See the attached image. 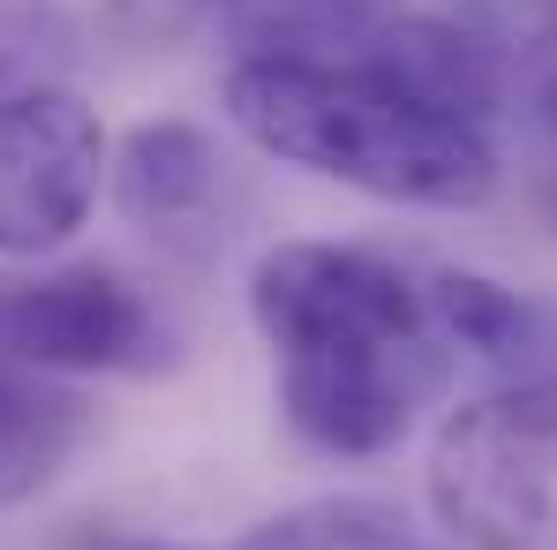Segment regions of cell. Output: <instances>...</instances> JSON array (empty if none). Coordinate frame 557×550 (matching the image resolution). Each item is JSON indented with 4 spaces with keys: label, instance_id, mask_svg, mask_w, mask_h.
<instances>
[{
    "label": "cell",
    "instance_id": "6da1fadb",
    "mask_svg": "<svg viewBox=\"0 0 557 550\" xmlns=\"http://www.w3.org/2000/svg\"><path fill=\"white\" fill-rule=\"evenodd\" d=\"M249 317L278 363L286 430L324 460L407 445L453 369L422 279L370 242H272L249 265Z\"/></svg>",
    "mask_w": 557,
    "mask_h": 550
},
{
    "label": "cell",
    "instance_id": "7a4b0ae2",
    "mask_svg": "<svg viewBox=\"0 0 557 550\" xmlns=\"http://www.w3.org/2000/svg\"><path fill=\"white\" fill-rule=\"evenodd\" d=\"M226 121L264 159L376 204L474 211L505 182L497 129L422 98L376 53H339V61L242 53L226 69Z\"/></svg>",
    "mask_w": 557,
    "mask_h": 550
},
{
    "label": "cell",
    "instance_id": "3957f363",
    "mask_svg": "<svg viewBox=\"0 0 557 550\" xmlns=\"http://www.w3.org/2000/svg\"><path fill=\"white\" fill-rule=\"evenodd\" d=\"M0 355L46 377H151L174 340L151 294L113 265H53L0 272Z\"/></svg>",
    "mask_w": 557,
    "mask_h": 550
},
{
    "label": "cell",
    "instance_id": "277c9868",
    "mask_svg": "<svg viewBox=\"0 0 557 550\" xmlns=\"http://www.w3.org/2000/svg\"><path fill=\"white\" fill-rule=\"evenodd\" d=\"M113 167L106 121L69 84L0 91V257H53L84 234Z\"/></svg>",
    "mask_w": 557,
    "mask_h": 550
},
{
    "label": "cell",
    "instance_id": "5b68a950",
    "mask_svg": "<svg viewBox=\"0 0 557 550\" xmlns=\"http://www.w3.org/2000/svg\"><path fill=\"white\" fill-rule=\"evenodd\" d=\"M422 498L460 550H557V460L535 453L497 400H460L430 430Z\"/></svg>",
    "mask_w": 557,
    "mask_h": 550
},
{
    "label": "cell",
    "instance_id": "8992f818",
    "mask_svg": "<svg viewBox=\"0 0 557 550\" xmlns=\"http://www.w3.org/2000/svg\"><path fill=\"white\" fill-rule=\"evenodd\" d=\"M106 188L128 227H144L159 242H188L196 227H211V211L226 196V159L196 121H136L106 167Z\"/></svg>",
    "mask_w": 557,
    "mask_h": 550
},
{
    "label": "cell",
    "instance_id": "52a82bcc",
    "mask_svg": "<svg viewBox=\"0 0 557 550\" xmlns=\"http://www.w3.org/2000/svg\"><path fill=\"white\" fill-rule=\"evenodd\" d=\"M422 294H430V317H437L453 355L505 369L512 384L557 369V309L550 302H535V294H520V286H505L490 272H460V265L422 272Z\"/></svg>",
    "mask_w": 557,
    "mask_h": 550
},
{
    "label": "cell",
    "instance_id": "ba28073f",
    "mask_svg": "<svg viewBox=\"0 0 557 550\" xmlns=\"http://www.w3.org/2000/svg\"><path fill=\"white\" fill-rule=\"evenodd\" d=\"M91 438V400L69 377L0 355V513L30 505Z\"/></svg>",
    "mask_w": 557,
    "mask_h": 550
},
{
    "label": "cell",
    "instance_id": "9c48e42d",
    "mask_svg": "<svg viewBox=\"0 0 557 550\" xmlns=\"http://www.w3.org/2000/svg\"><path fill=\"white\" fill-rule=\"evenodd\" d=\"M242 53H286V61H339L362 53L376 30L414 0H203Z\"/></svg>",
    "mask_w": 557,
    "mask_h": 550
},
{
    "label": "cell",
    "instance_id": "30bf717a",
    "mask_svg": "<svg viewBox=\"0 0 557 550\" xmlns=\"http://www.w3.org/2000/svg\"><path fill=\"white\" fill-rule=\"evenodd\" d=\"M234 550H399V521L370 498H317L278 521H257Z\"/></svg>",
    "mask_w": 557,
    "mask_h": 550
},
{
    "label": "cell",
    "instance_id": "8fae6325",
    "mask_svg": "<svg viewBox=\"0 0 557 550\" xmlns=\"http://www.w3.org/2000/svg\"><path fill=\"white\" fill-rule=\"evenodd\" d=\"M69 46V15L61 0H0V91L23 84H53L46 61Z\"/></svg>",
    "mask_w": 557,
    "mask_h": 550
},
{
    "label": "cell",
    "instance_id": "7c38bea8",
    "mask_svg": "<svg viewBox=\"0 0 557 550\" xmlns=\"http://www.w3.org/2000/svg\"><path fill=\"white\" fill-rule=\"evenodd\" d=\"M535 8H543V15H550V23H557V0H535Z\"/></svg>",
    "mask_w": 557,
    "mask_h": 550
}]
</instances>
